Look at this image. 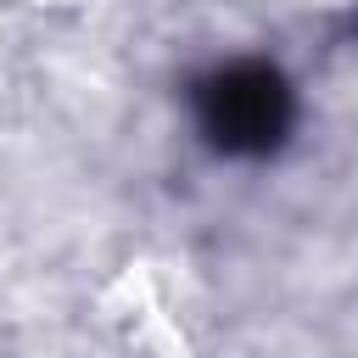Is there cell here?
I'll list each match as a JSON object with an SVG mask.
<instances>
[{"label":"cell","instance_id":"1","mask_svg":"<svg viewBox=\"0 0 358 358\" xmlns=\"http://www.w3.org/2000/svg\"><path fill=\"white\" fill-rule=\"evenodd\" d=\"M190 117H196V134L207 140V151L235 157V162H257L291 140L296 90L274 62L235 56V62L207 67L190 84Z\"/></svg>","mask_w":358,"mask_h":358}]
</instances>
